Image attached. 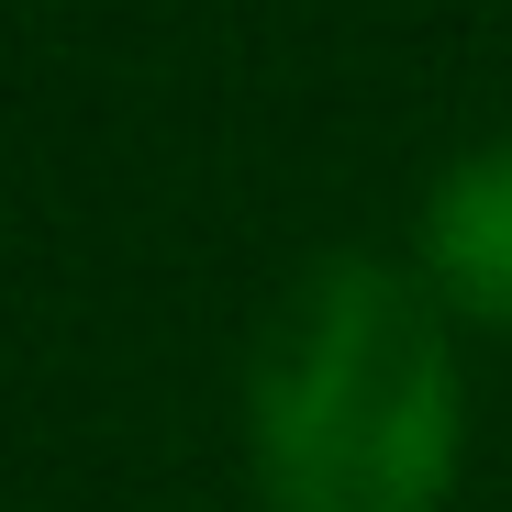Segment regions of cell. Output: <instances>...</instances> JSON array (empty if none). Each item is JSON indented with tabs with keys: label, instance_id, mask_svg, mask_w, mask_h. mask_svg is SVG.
Listing matches in <instances>:
<instances>
[{
	"label": "cell",
	"instance_id": "obj_1",
	"mask_svg": "<svg viewBox=\"0 0 512 512\" xmlns=\"http://www.w3.org/2000/svg\"><path fill=\"white\" fill-rule=\"evenodd\" d=\"M256 479L279 512H435L457 468V357L401 268H312L245 379Z\"/></svg>",
	"mask_w": 512,
	"mask_h": 512
},
{
	"label": "cell",
	"instance_id": "obj_2",
	"mask_svg": "<svg viewBox=\"0 0 512 512\" xmlns=\"http://www.w3.org/2000/svg\"><path fill=\"white\" fill-rule=\"evenodd\" d=\"M423 268L479 323H512V134L457 156L423 201Z\"/></svg>",
	"mask_w": 512,
	"mask_h": 512
}]
</instances>
